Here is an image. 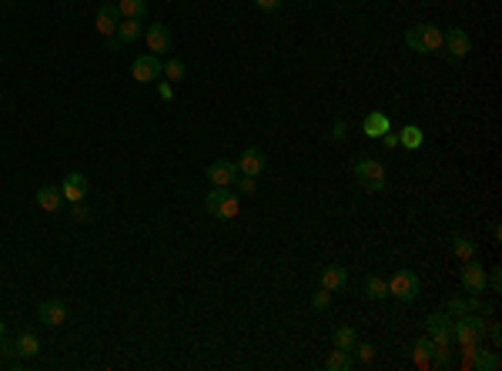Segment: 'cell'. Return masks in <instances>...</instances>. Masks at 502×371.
I'll return each instance as SVG.
<instances>
[{"label":"cell","instance_id":"6da1fadb","mask_svg":"<svg viewBox=\"0 0 502 371\" xmlns=\"http://www.w3.org/2000/svg\"><path fill=\"white\" fill-rule=\"evenodd\" d=\"M238 194L231 191V188H211L208 191V198H204V211L211 214V218H218V221H231V218H238Z\"/></svg>","mask_w":502,"mask_h":371},{"label":"cell","instance_id":"7a4b0ae2","mask_svg":"<svg viewBox=\"0 0 502 371\" xmlns=\"http://www.w3.org/2000/svg\"><path fill=\"white\" fill-rule=\"evenodd\" d=\"M405 47L415 50V54H432V50L442 47V30L432 24H419L405 30Z\"/></svg>","mask_w":502,"mask_h":371},{"label":"cell","instance_id":"3957f363","mask_svg":"<svg viewBox=\"0 0 502 371\" xmlns=\"http://www.w3.org/2000/svg\"><path fill=\"white\" fill-rule=\"evenodd\" d=\"M351 174H355V181L365 188V191H385V168H382V161H375V157H358L355 161V168H351Z\"/></svg>","mask_w":502,"mask_h":371},{"label":"cell","instance_id":"277c9868","mask_svg":"<svg viewBox=\"0 0 502 371\" xmlns=\"http://www.w3.org/2000/svg\"><path fill=\"white\" fill-rule=\"evenodd\" d=\"M419 291H422L419 274L408 271V268H399V271L389 278V297H399L402 304H412L419 297Z\"/></svg>","mask_w":502,"mask_h":371},{"label":"cell","instance_id":"5b68a950","mask_svg":"<svg viewBox=\"0 0 502 371\" xmlns=\"http://www.w3.org/2000/svg\"><path fill=\"white\" fill-rule=\"evenodd\" d=\"M442 47L449 54V64L466 60V54H469V34L462 27H446L442 30Z\"/></svg>","mask_w":502,"mask_h":371},{"label":"cell","instance_id":"8992f818","mask_svg":"<svg viewBox=\"0 0 502 371\" xmlns=\"http://www.w3.org/2000/svg\"><path fill=\"white\" fill-rule=\"evenodd\" d=\"M131 77H134L138 84L161 80V57H157V54H141V57H134V64H131Z\"/></svg>","mask_w":502,"mask_h":371},{"label":"cell","instance_id":"52a82bcc","mask_svg":"<svg viewBox=\"0 0 502 371\" xmlns=\"http://www.w3.org/2000/svg\"><path fill=\"white\" fill-rule=\"evenodd\" d=\"M208 181L215 188H234L238 181V164L234 161H211L208 164Z\"/></svg>","mask_w":502,"mask_h":371},{"label":"cell","instance_id":"ba28073f","mask_svg":"<svg viewBox=\"0 0 502 371\" xmlns=\"http://www.w3.org/2000/svg\"><path fill=\"white\" fill-rule=\"evenodd\" d=\"M37 318H41V324H47V328H61V324L67 322V304H64L61 297L41 301V308H37Z\"/></svg>","mask_w":502,"mask_h":371},{"label":"cell","instance_id":"9c48e42d","mask_svg":"<svg viewBox=\"0 0 502 371\" xmlns=\"http://www.w3.org/2000/svg\"><path fill=\"white\" fill-rule=\"evenodd\" d=\"M452 315L439 311V315H428V338L432 345H452Z\"/></svg>","mask_w":502,"mask_h":371},{"label":"cell","instance_id":"30bf717a","mask_svg":"<svg viewBox=\"0 0 502 371\" xmlns=\"http://www.w3.org/2000/svg\"><path fill=\"white\" fill-rule=\"evenodd\" d=\"M144 41H148L151 54H168V50H171V27H164L161 21L144 27Z\"/></svg>","mask_w":502,"mask_h":371},{"label":"cell","instance_id":"8fae6325","mask_svg":"<svg viewBox=\"0 0 502 371\" xmlns=\"http://www.w3.org/2000/svg\"><path fill=\"white\" fill-rule=\"evenodd\" d=\"M462 288L469 291V295H482L485 291V268L479 265V261H466V268H462Z\"/></svg>","mask_w":502,"mask_h":371},{"label":"cell","instance_id":"7c38bea8","mask_svg":"<svg viewBox=\"0 0 502 371\" xmlns=\"http://www.w3.org/2000/svg\"><path fill=\"white\" fill-rule=\"evenodd\" d=\"M238 164V174H248V177H258V174L268 168V157H265V150L261 148H248L241 154V161H234Z\"/></svg>","mask_w":502,"mask_h":371},{"label":"cell","instance_id":"4fadbf2b","mask_svg":"<svg viewBox=\"0 0 502 371\" xmlns=\"http://www.w3.org/2000/svg\"><path fill=\"white\" fill-rule=\"evenodd\" d=\"M61 194H64V201H71V204L84 201L87 198V177L80 171H71L64 177V184H61Z\"/></svg>","mask_w":502,"mask_h":371},{"label":"cell","instance_id":"5bb4252c","mask_svg":"<svg viewBox=\"0 0 502 371\" xmlns=\"http://www.w3.org/2000/svg\"><path fill=\"white\" fill-rule=\"evenodd\" d=\"M118 24H121V10H118V3H104L98 10V34L100 37H111V34H118Z\"/></svg>","mask_w":502,"mask_h":371},{"label":"cell","instance_id":"9a60e30c","mask_svg":"<svg viewBox=\"0 0 502 371\" xmlns=\"http://www.w3.org/2000/svg\"><path fill=\"white\" fill-rule=\"evenodd\" d=\"M322 288L325 291H345L349 288V271L342 268V265H328V268H322Z\"/></svg>","mask_w":502,"mask_h":371},{"label":"cell","instance_id":"2e32d148","mask_svg":"<svg viewBox=\"0 0 502 371\" xmlns=\"http://www.w3.org/2000/svg\"><path fill=\"white\" fill-rule=\"evenodd\" d=\"M118 41H121V47L124 44H134V41H141L144 37V27H141V21L138 17H124L121 24H118V34H114Z\"/></svg>","mask_w":502,"mask_h":371},{"label":"cell","instance_id":"e0dca14e","mask_svg":"<svg viewBox=\"0 0 502 371\" xmlns=\"http://www.w3.org/2000/svg\"><path fill=\"white\" fill-rule=\"evenodd\" d=\"M385 131H392V124H389L385 114L372 111V114H365V117H362V134H365V137H382Z\"/></svg>","mask_w":502,"mask_h":371},{"label":"cell","instance_id":"ac0fdd59","mask_svg":"<svg viewBox=\"0 0 502 371\" xmlns=\"http://www.w3.org/2000/svg\"><path fill=\"white\" fill-rule=\"evenodd\" d=\"M61 201H64L61 188H54V184H44V188H37V207H41V211L54 214V211L61 207Z\"/></svg>","mask_w":502,"mask_h":371},{"label":"cell","instance_id":"d6986e66","mask_svg":"<svg viewBox=\"0 0 502 371\" xmlns=\"http://www.w3.org/2000/svg\"><path fill=\"white\" fill-rule=\"evenodd\" d=\"M422 141H426V134H422V127H419V124H408V127H402V131H399V148L419 150V148H422Z\"/></svg>","mask_w":502,"mask_h":371},{"label":"cell","instance_id":"ffe728a7","mask_svg":"<svg viewBox=\"0 0 502 371\" xmlns=\"http://www.w3.org/2000/svg\"><path fill=\"white\" fill-rule=\"evenodd\" d=\"M355 341H358V335H355V328H351V324H338V328L331 331V345L342 348V351H351Z\"/></svg>","mask_w":502,"mask_h":371},{"label":"cell","instance_id":"44dd1931","mask_svg":"<svg viewBox=\"0 0 502 371\" xmlns=\"http://www.w3.org/2000/svg\"><path fill=\"white\" fill-rule=\"evenodd\" d=\"M365 297H372V301H385V297H389V281L378 278V274H369V278H365Z\"/></svg>","mask_w":502,"mask_h":371},{"label":"cell","instance_id":"7402d4cb","mask_svg":"<svg viewBox=\"0 0 502 371\" xmlns=\"http://www.w3.org/2000/svg\"><path fill=\"white\" fill-rule=\"evenodd\" d=\"M17 355H21V358H37V355H41V338H37L34 331H24V335L17 338Z\"/></svg>","mask_w":502,"mask_h":371},{"label":"cell","instance_id":"603a6c76","mask_svg":"<svg viewBox=\"0 0 502 371\" xmlns=\"http://www.w3.org/2000/svg\"><path fill=\"white\" fill-rule=\"evenodd\" d=\"M452 254H455V258H462V261L476 258V241H472V238H466V234H455V238H452Z\"/></svg>","mask_w":502,"mask_h":371},{"label":"cell","instance_id":"cb8c5ba5","mask_svg":"<svg viewBox=\"0 0 502 371\" xmlns=\"http://www.w3.org/2000/svg\"><path fill=\"white\" fill-rule=\"evenodd\" d=\"M499 355L496 351H479L476 348V358H472V368L476 371H499Z\"/></svg>","mask_w":502,"mask_h":371},{"label":"cell","instance_id":"d4e9b609","mask_svg":"<svg viewBox=\"0 0 502 371\" xmlns=\"http://www.w3.org/2000/svg\"><path fill=\"white\" fill-rule=\"evenodd\" d=\"M432 351H435L432 338H419V341L412 345V355H415V365H419V368H428V361H432Z\"/></svg>","mask_w":502,"mask_h":371},{"label":"cell","instance_id":"484cf974","mask_svg":"<svg viewBox=\"0 0 502 371\" xmlns=\"http://www.w3.org/2000/svg\"><path fill=\"white\" fill-rule=\"evenodd\" d=\"M325 368L328 371H349L351 368V351H342V348H335L331 355L325 358Z\"/></svg>","mask_w":502,"mask_h":371},{"label":"cell","instance_id":"4316f807","mask_svg":"<svg viewBox=\"0 0 502 371\" xmlns=\"http://www.w3.org/2000/svg\"><path fill=\"white\" fill-rule=\"evenodd\" d=\"M118 10H121V21L124 17H144V10H148V0H118Z\"/></svg>","mask_w":502,"mask_h":371},{"label":"cell","instance_id":"83f0119b","mask_svg":"<svg viewBox=\"0 0 502 371\" xmlns=\"http://www.w3.org/2000/svg\"><path fill=\"white\" fill-rule=\"evenodd\" d=\"M161 74L168 77V80H184V74H188V67H184V64H181V60H164V64H161Z\"/></svg>","mask_w":502,"mask_h":371},{"label":"cell","instance_id":"f1b7e54d","mask_svg":"<svg viewBox=\"0 0 502 371\" xmlns=\"http://www.w3.org/2000/svg\"><path fill=\"white\" fill-rule=\"evenodd\" d=\"M351 351L358 355V361H362V365H372V361H375V345H369V341H355Z\"/></svg>","mask_w":502,"mask_h":371},{"label":"cell","instance_id":"f546056e","mask_svg":"<svg viewBox=\"0 0 502 371\" xmlns=\"http://www.w3.org/2000/svg\"><path fill=\"white\" fill-rule=\"evenodd\" d=\"M446 315H452V318H462V315H469V308H466V301H462V297H452L449 304H446Z\"/></svg>","mask_w":502,"mask_h":371},{"label":"cell","instance_id":"4dcf8cb0","mask_svg":"<svg viewBox=\"0 0 502 371\" xmlns=\"http://www.w3.org/2000/svg\"><path fill=\"white\" fill-rule=\"evenodd\" d=\"M328 304H331V291H325V288H322L318 295L312 297V308H315V311H325Z\"/></svg>","mask_w":502,"mask_h":371},{"label":"cell","instance_id":"1f68e13d","mask_svg":"<svg viewBox=\"0 0 502 371\" xmlns=\"http://www.w3.org/2000/svg\"><path fill=\"white\" fill-rule=\"evenodd\" d=\"M238 188H241V194H254L258 191V184H254V177H248V174H238V181H234Z\"/></svg>","mask_w":502,"mask_h":371},{"label":"cell","instance_id":"d6a6232c","mask_svg":"<svg viewBox=\"0 0 502 371\" xmlns=\"http://www.w3.org/2000/svg\"><path fill=\"white\" fill-rule=\"evenodd\" d=\"M281 3H285V0H254V7H258V10H265V14H275V10H281Z\"/></svg>","mask_w":502,"mask_h":371},{"label":"cell","instance_id":"836d02e7","mask_svg":"<svg viewBox=\"0 0 502 371\" xmlns=\"http://www.w3.org/2000/svg\"><path fill=\"white\" fill-rule=\"evenodd\" d=\"M0 355H3V358H14V355H17V341H10V338H0Z\"/></svg>","mask_w":502,"mask_h":371},{"label":"cell","instance_id":"e575fe53","mask_svg":"<svg viewBox=\"0 0 502 371\" xmlns=\"http://www.w3.org/2000/svg\"><path fill=\"white\" fill-rule=\"evenodd\" d=\"M485 335H489V341H492L496 348L502 345V331H499V324H496V322H489V328H485Z\"/></svg>","mask_w":502,"mask_h":371},{"label":"cell","instance_id":"d590c367","mask_svg":"<svg viewBox=\"0 0 502 371\" xmlns=\"http://www.w3.org/2000/svg\"><path fill=\"white\" fill-rule=\"evenodd\" d=\"M378 141L385 144V150H395V148H399V134H392V131H385V134H382Z\"/></svg>","mask_w":502,"mask_h":371},{"label":"cell","instance_id":"8d00e7d4","mask_svg":"<svg viewBox=\"0 0 502 371\" xmlns=\"http://www.w3.org/2000/svg\"><path fill=\"white\" fill-rule=\"evenodd\" d=\"M74 221H91V211L84 207V201H77L74 204Z\"/></svg>","mask_w":502,"mask_h":371},{"label":"cell","instance_id":"74e56055","mask_svg":"<svg viewBox=\"0 0 502 371\" xmlns=\"http://www.w3.org/2000/svg\"><path fill=\"white\" fill-rule=\"evenodd\" d=\"M157 94H161V100L175 98V91H171V84H168V80H161V84H157Z\"/></svg>","mask_w":502,"mask_h":371},{"label":"cell","instance_id":"f35d334b","mask_svg":"<svg viewBox=\"0 0 502 371\" xmlns=\"http://www.w3.org/2000/svg\"><path fill=\"white\" fill-rule=\"evenodd\" d=\"M345 131H349L345 121H335V127H331V137H335V141H342V137H345Z\"/></svg>","mask_w":502,"mask_h":371},{"label":"cell","instance_id":"ab89813d","mask_svg":"<svg viewBox=\"0 0 502 371\" xmlns=\"http://www.w3.org/2000/svg\"><path fill=\"white\" fill-rule=\"evenodd\" d=\"M104 41H107V50H121V41H118L114 34H111V37H104Z\"/></svg>","mask_w":502,"mask_h":371},{"label":"cell","instance_id":"60d3db41","mask_svg":"<svg viewBox=\"0 0 502 371\" xmlns=\"http://www.w3.org/2000/svg\"><path fill=\"white\" fill-rule=\"evenodd\" d=\"M3 331H7V324H3V322H0V338H3Z\"/></svg>","mask_w":502,"mask_h":371}]
</instances>
